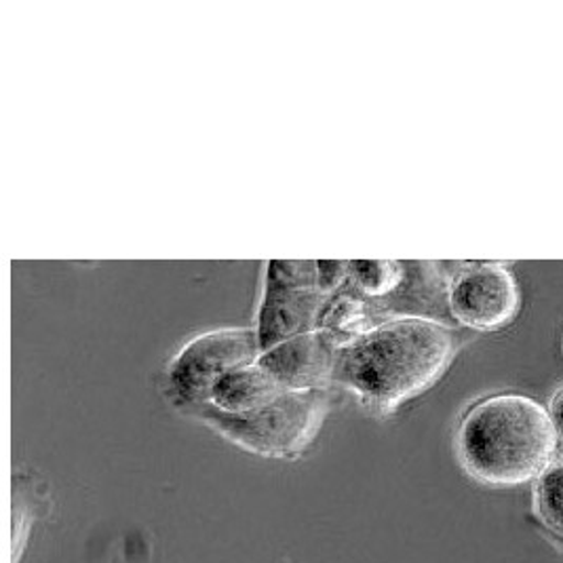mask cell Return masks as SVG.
Masks as SVG:
<instances>
[{"mask_svg": "<svg viewBox=\"0 0 563 563\" xmlns=\"http://www.w3.org/2000/svg\"><path fill=\"white\" fill-rule=\"evenodd\" d=\"M459 351L452 325L424 317H393L338 349L333 386L388 416L445 374Z\"/></svg>", "mask_w": 563, "mask_h": 563, "instance_id": "1", "label": "cell"}, {"mask_svg": "<svg viewBox=\"0 0 563 563\" xmlns=\"http://www.w3.org/2000/svg\"><path fill=\"white\" fill-rule=\"evenodd\" d=\"M454 448L464 473L487 487L534 484L560 459L549 411L521 393L475 401L462 413Z\"/></svg>", "mask_w": 563, "mask_h": 563, "instance_id": "2", "label": "cell"}, {"mask_svg": "<svg viewBox=\"0 0 563 563\" xmlns=\"http://www.w3.org/2000/svg\"><path fill=\"white\" fill-rule=\"evenodd\" d=\"M330 406V390H285L262 408L245 413H227L211 404L186 411L250 454L291 461L307 452L321 431Z\"/></svg>", "mask_w": 563, "mask_h": 563, "instance_id": "3", "label": "cell"}, {"mask_svg": "<svg viewBox=\"0 0 563 563\" xmlns=\"http://www.w3.org/2000/svg\"><path fill=\"white\" fill-rule=\"evenodd\" d=\"M330 298L319 285L317 260H268L254 325L260 351L319 330Z\"/></svg>", "mask_w": 563, "mask_h": 563, "instance_id": "4", "label": "cell"}, {"mask_svg": "<svg viewBox=\"0 0 563 563\" xmlns=\"http://www.w3.org/2000/svg\"><path fill=\"white\" fill-rule=\"evenodd\" d=\"M262 355L254 328H220L188 340L169 363L167 378L176 404H209L216 383L232 369L256 363Z\"/></svg>", "mask_w": 563, "mask_h": 563, "instance_id": "5", "label": "cell"}, {"mask_svg": "<svg viewBox=\"0 0 563 563\" xmlns=\"http://www.w3.org/2000/svg\"><path fill=\"white\" fill-rule=\"evenodd\" d=\"M519 305V285L505 264H466L450 279L448 307L452 321L468 330L496 332L511 323Z\"/></svg>", "mask_w": 563, "mask_h": 563, "instance_id": "6", "label": "cell"}, {"mask_svg": "<svg viewBox=\"0 0 563 563\" xmlns=\"http://www.w3.org/2000/svg\"><path fill=\"white\" fill-rule=\"evenodd\" d=\"M338 349L330 333L314 330L264 351L257 363L283 390H330Z\"/></svg>", "mask_w": 563, "mask_h": 563, "instance_id": "7", "label": "cell"}, {"mask_svg": "<svg viewBox=\"0 0 563 563\" xmlns=\"http://www.w3.org/2000/svg\"><path fill=\"white\" fill-rule=\"evenodd\" d=\"M282 393V386L256 361L222 376L211 390L209 404L227 413H245L262 408Z\"/></svg>", "mask_w": 563, "mask_h": 563, "instance_id": "8", "label": "cell"}, {"mask_svg": "<svg viewBox=\"0 0 563 563\" xmlns=\"http://www.w3.org/2000/svg\"><path fill=\"white\" fill-rule=\"evenodd\" d=\"M378 317L369 298L358 294L349 283L333 294L328 307L321 314L319 330L330 333L338 346H344L363 333L374 330L378 325Z\"/></svg>", "mask_w": 563, "mask_h": 563, "instance_id": "9", "label": "cell"}, {"mask_svg": "<svg viewBox=\"0 0 563 563\" xmlns=\"http://www.w3.org/2000/svg\"><path fill=\"white\" fill-rule=\"evenodd\" d=\"M532 511L540 532L563 538V456L534 482Z\"/></svg>", "mask_w": 563, "mask_h": 563, "instance_id": "10", "label": "cell"}, {"mask_svg": "<svg viewBox=\"0 0 563 563\" xmlns=\"http://www.w3.org/2000/svg\"><path fill=\"white\" fill-rule=\"evenodd\" d=\"M406 279V262L355 260L349 262V285L369 300H385Z\"/></svg>", "mask_w": 563, "mask_h": 563, "instance_id": "11", "label": "cell"}, {"mask_svg": "<svg viewBox=\"0 0 563 563\" xmlns=\"http://www.w3.org/2000/svg\"><path fill=\"white\" fill-rule=\"evenodd\" d=\"M32 532V515L22 503L15 500L13 507V532H11V562L20 563L27 537Z\"/></svg>", "mask_w": 563, "mask_h": 563, "instance_id": "12", "label": "cell"}, {"mask_svg": "<svg viewBox=\"0 0 563 563\" xmlns=\"http://www.w3.org/2000/svg\"><path fill=\"white\" fill-rule=\"evenodd\" d=\"M547 411H549V418L553 422V429H555V435H558V441H560V448H563V385L558 386L555 393L551 395Z\"/></svg>", "mask_w": 563, "mask_h": 563, "instance_id": "13", "label": "cell"}, {"mask_svg": "<svg viewBox=\"0 0 563 563\" xmlns=\"http://www.w3.org/2000/svg\"><path fill=\"white\" fill-rule=\"evenodd\" d=\"M542 537L547 538V542L560 553V555H563V538L560 537H553V534H547V532H540Z\"/></svg>", "mask_w": 563, "mask_h": 563, "instance_id": "14", "label": "cell"}]
</instances>
